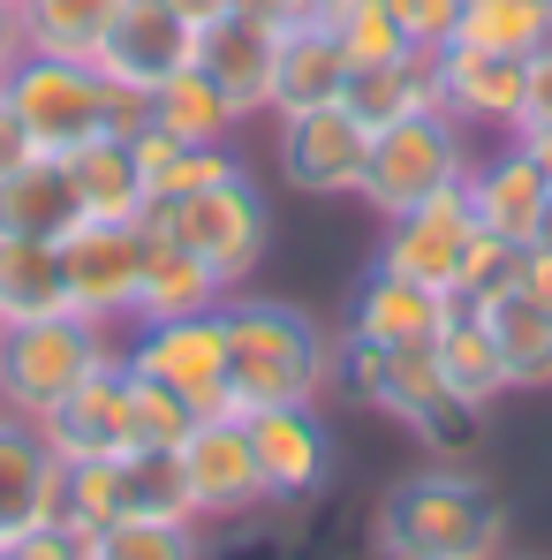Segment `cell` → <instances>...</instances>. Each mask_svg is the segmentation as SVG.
Masks as SVG:
<instances>
[{"label":"cell","instance_id":"obj_7","mask_svg":"<svg viewBox=\"0 0 552 560\" xmlns=\"http://www.w3.org/2000/svg\"><path fill=\"white\" fill-rule=\"evenodd\" d=\"M121 364H129L137 378H160V386H175V394H183L197 417H227V326H220V311L129 326V341H121Z\"/></svg>","mask_w":552,"mask_h":560},{"label":"cell","instance_id":"obj_15","mask_svg":"<svg viewBox=\"0 0 552 560\" xmlns=\"http://www.w3.org/2000/svg\"><path fill=\"white\" fill-rule=\"evenodd\" d=\"M31 424L46 432V447H54L61 463H114V455H129V447H137V424H129V364H121V357L98 364L61 409L31 417Z\"/></svg>","mask_w":552,"mask_h":560},{"label":"cell","instance_id":"obj_36","mask_svg":"<svg viewBox=\"0 0 552 560\" xmlns=\"http://www.w3.org/2000/svg\"><path fill=\"white\" fill-rule=\"evenodd\" d=\"M98 546H106V538H98L92 523H77V515H46V523H31L8 553H15V560H98Z\"/></svg>","mask_w":552,"mask_h":560},{"label":"cell","instance_id":"obj_35","mask_svg":"<svg viewBox=\"0 0 552 560\" xmlns=\"http://www.w3.org/2000/svg\"><path fill=\"white\" fill-rule=\"evenodd\" d=\"M515 243H500V235H469V250H461V273H455V303H484V295H500V288H515Z\"/></svg>","mask_w":552,"mask_h":560},{"label":"cell","instance_id":"obj_9","mask_svg":"<svg viewBox=\"0 0 552 560\" xmlns=\"http://www.w3.org/2000/svg\"><path fill=\"white\" fill-rule=\"evenodd\" d=\"M175 463H183V485H189L197 523H243V515L273 508L266 469H258V447H250L243 417H197L189 440L175 447Z\"/></svg>","mask_w":552,"mask_h":560},{"label":"cell","instance_id":"obj_43","mask_svg":"<svg viewBox=\"0 0 552 560\" xmlns=\"http://www.w3.org/2000/svg\"><path fill=\"white\" fill-rule=\"evenodd\" d=\"M23 54H31V46H23V8H15V0H0V77H8Z\"/></svg>","mask_w":552,"mask_h":560},{"label":"cell","instance_id":"obj_24","mask_svg":"<svg viewBox=\"0 0 552 560\" xmlns=\"http://www.w3.org/2000/svg\"><path fill=\"white\" fill-rule=\"evenodd\" d=\"M469 311H484V326H492V341H500L507 394L552 386V311L545 303H530L522 288H500V295H484V303H469Z\"/></svg>","mask_w":552,"mask_h":560},{"label":"cell","instance_id":"obj_46","mask_svg":"<svg viewBox=\"0 0 552 560\" xmlns=\"http://www.w3.org/2000/svg\"><path fill=\"white\" fill-rule=\"evenodd\" d=\"M500 560H530V553H500Z\"/></svg>","mask_w":552,"mask_h":560},{"label":"cell","instance_id":"obj_23","mask_svg":"<svg viewBox=\"0 0 552 560\" xmlns=\"http://www.w3.org/2000/svg\"><path fill=\"white\" fill-rule=\"evenodd\" d=\"M432 364H439V378H447V394L469 401V409H492V401L507 394L500 341H492L484 311H469V303H455V311L439 318V334H432Z\"/></svg>","mask_w":552,"mask_h":560},{"label":"cell","instance_id":"obj_39","mask_svg":"<svg viewBox=\"0 0 552 560\" xmlns=\"http://www.w3.org/2000/svg\"><path fill=\"white\" fill-rule=\"evenodd\" d=\"M515 288H522L530 303H545V311H552V235H545V243H530V250L515 258Z\"/></svg>","mask_w":552,"mask_h":560},{"label":"cell","instance_id":"obj_38","mask_svg":"<svg viewBox=\"0 0 552 560\" xmlns=\"http://www.w3.org/2000/svg\"><path fill=\"white\" fill-rule=\"evenodd\" d=\"M129 160H137V175H144V189L160 197V189L175 183V167H183V137H167L160 121H144V129L129 137Z\"/></svg>","mask_w":552,"mask_h":560},{"label":"cell","instance_id":"obj_2","mask_svg":"<svg viewBox=\"0 0 552 560\" xmlns=\"http://www.w3.org/2000/svg\"><path fill=\"white\" fill-rule=\"evenodd\" d=\"M227 417H258L280 401H326L333 386V334L280 303V295H227Z\"/></svg>","mask_w":552,"mask_h":560},{"label":"cell","instance_id":"obj_37","mask_svg":"<svg viewBox=\"0 0 552 560\" xmlns=\"http://www.w3.org/2000/svg\"><path fill=\"white\" fill-rule=\"evenodd\" d=\"M394 31L409 46H455V23H461V0H386Z\"/></svg>","mask_w":552,"mask_h":560},{"label":"cell","instance_id":"obj_30","mask_svg":"<svg viewBox=\"0 0 552 560\" xmlns=\"http://www.w3.org/2000/svg\"><path fill=\"white\" fill-rule=\"evenodd\" d=\"M15 8H23V46L61 61H92L121 15V0H15Z\"/></svg>","mask_w":552,"mask_h":560},{"label":"cell","instance_id":"obj_6","mask_svg":"<svg viewBox=\"0 0 552 560\" xmlns=\"http://www.w3.org/2000/svg\"><path fill=\"white\" fill-rule=\"evenodd\" d=\"M106 77L92 61H61V54H23L8 77H0V98L23 114L31 144L46 160H69L84 152L92 137H106Z\"/></svg>","mask_w":552,"mask_h":560},{"label":"cell","instance_id":"obj_34","mask_svg":"<svg viewBox=\"0 0 552 560\" xmlns=\"http://www.w3.org/2000/svg\"><path fill=\"white\" fill-rule=\"evenodd\" d=\"M98 560H204V523H114Z\"/></svg>","mask_w":552,"mask_h":560},{"label":"cell","instance_id":"obj_10","mask_svg":"<svg viewBox=\"0 0 552 560\" xmlns=\"http://www.w3.org/2000/svg\"><path fill=\"white\" fill-rule=\"evenodd\" d=\"M61 273H69V311L92 326H129L137 318V273H144V220H84L61 235Z\"/></svg>","mask_w":552,"mask_h":560},{"label":"cell","instance_id":"obj_20","mask_svg":"<svg viewBox=\"0 0 552 560\" xmlns=\"http://www.w3.org/2000/svg\"><path fill=\"white\" fill-rule=\"evenodd\" d=\"M84 228V197L69 160H23L8 183H0V235H38V243H61Z\"/></svg>","mask_w":552,"mask_h":560},{"label":"cell","instance_id":"obj_42","mask_svg":"<svg viewBox=\"0 0 552 560\" xmlns=\"http://www.w3.org/2000/svg\"><path fill=\"white\" fill-rule=\"evenodd\" d=\"M243 15H258V23H273V31H295V23H310V8L318 0H235Z\"/></svg>","mask_w":552,"mask_h":560},{"label":"cell","instance_id":"obj_22","mask_svg":"<svg viewBox=\"0 0 552 560\" xmlns=\"http://www.w3.org/2000/svg\"><path fill=\"white\" fill-rule=\"evenodd\" d=\"M447 311H455L447 295H432V288H416V280H401V273H386V266H371L364 288H356V303H349V334L386 341V349H409V341H432Z\"/></svg>","mask_w":552,"mask_h":560},{"label":"cell","instance_id":"obj_31","mask_svg":"<svg viewBox=\"0 0 552 560\" xmlns=\"http://www.w3.org/2000/svg\"><path fill=\"white\" fill-rule=\"evenodd\" d=\"M121 523H197L175 455H160V447L121 455Z\"/></svg>","mask_w":552,"mask_h":560},{"label":"cell","instance_id":"obj_29","mask_svg":"<svg viewBox=\"0 0 552 560\" xmlns=\"http://www.w3.org/2000/svg\"><path fill=\"white\" fill-rule=\"evenodd\" d=\"M152 121L167 129V137H183V144H227L235 129H243V114H235V98L220 92L197 61H189L183 77H167L160 92H152Z\"/></svg>","mask_w":552,"mask_h":560},{"label":"cell","instance_id":"obj_14","mask_svg":"<svg viewBox=\"0 0 552 560\" xmlns=\"http://www.w3.org/2000/svg\"><path fill=\"white\" fill-rule=\"evenodd\" d=\"M469 212H477V228L484 235H500V243H515V250H530V243H545L552 235V189H545V167L507 137L500 152H477V167H469Z\"/></svg>","mask_w":552,"mask_h":560},{"label":"cell","instance_id":"obj_18","mask_svg":"<svg viewBox=\"0 0 552 560\" xmlns=\"http://www.w3.org/2000/svg\"><path fill=\"white\" fill-rule=\"evenodd\" d=\"M522 98H530V61H515V54H469V46L439 54V106L455 114L461 129L515 137L522 129Z\"/></svg>","mask_w":552,"mask_h":560},{"label":"cell","instance_id":"obj_33","mask_svg":"<svg viewBox=\"0 0 552 560\" xmlns=\"http://www.w3.org/2000/svg\"><path fill=\"white\" fill-rule=\"evenodd\" d=\"M129 424H137V447L175 455V447L189 440V424H197V409H189L175 386H160V378H137V372H129Z\"/></svg>","mask_w":552,"mask_h":560},{"label":"cell","instance_id":"obj_16","mask_svg":"<svg viewBox=\"0 0 552 560\" xmlns=\"http://www.w3.org/2000/svg\"><path fill=\"white\" fill-rule=\"evenodd\" d=\"M61 485L69 463L46 447V432L15 409H0V546H15L31 523L61 515Z\"/></svg>","mask_w":552,"mask_h":560},{"label":"cell","instance_id":"obj_41","mask_svg":"<svg viewBox=\"0 0 552 560\" xmlns=\"http://www.w3.org/2000/svg\"><path fill=\"white\" fill-rule=\"evenodd\" d=\"M552 121V46L530 54V98H522V129H545Z\"/></svg>","mask_w":552,"mask_h":560},{"label":"cell","instance_id":"obj_13","mask_svg":"<svg viewBox=\"0 0 552 560\" xmlns=\"http://www.w3.org/2000/svg\"><path fill=\"white\" fill-rule=\"evenodd\" d=\"M469 235H477L469 189H439L432 205H416V212L386 220V235H378V258H371V266H386V273L416 280V288H432V295H447V303H455V273H461Z\"/></svg>","mask_w":552,"mask_h":560},{"label":"cell","instance_id":"obj_40","mask_svg":"<svg viewBox=\"0 0 552 560\" xmlns=\"http://www.w3.org/2000/svg\"><path fill=\"white\" fill-rule=\"evenodd\" d=\"M23 160H38V144H31V129H23V114L0 98V183L23 167Z\"/></svg>","mask_w":552,"mask_h":560},{"label":"cell","instance_id":"obj_8","mask_svg":"<svg viewBox=\"0 0 552 560\" xmlns=\"http://www.w3.org/2000/svg\"><path fill=\"white\" fill-rule=\"evenodd\" d=\"M273 160L287 175V189H303V197H356L371 167V121L349 98L295 106V114H280Z\"/></svg>","mask_w":552,"mask_h":560},{"label":"cell","instance_id":"obj_4","mask_svg":"<svg viewBox=\"0 0 552 560\" xmlns=\"http://www.w3.org/2000/svg\"><path fill=\"white\" fill-rule=\"evenodd\" d=\"M477 167V129H461L447 106L409 114L394 129H371V167H364V197L378 220H401L416 205H432L439 189H461Z\"/></svg>","mask_w":552,"mask_h":560},{"label":"cell","instance_id":"obj_12","mask_svg":"<svg viewBox=\"0 0 552 560\" xmlns=\"http://www.w3.org/2000/svg\"><path fill=\"white\" fill-rule=\"evenodd\" d=\"M189 61H197V31H189L167 0H121L114 31L98 38V54H92V69L106 84L144 92V98L160 92L167 77H183Z\"/></svg>","mask_w":552,"mask_h":560},{"label":"cell","instance_id":"obj_17","mask_svg":"<svg viewBox=\"0 0 552 560\" xmlns=\"http://www.w3.org/2000/svg\"><path fill=\"white\" fill-rule=\"evenodd\" d=\"M197 69L235 98V114H273V84H280V31L258 15H220L212 31H197Z\"/></svg>","mask_w":552,"mask_h":560},{"label":"cell","instance_id":"obj_28","mask_svg":"<svg viewBox=\"0 0 552 560\" xmlns=\"http://www.w3.org/2000/svg\"><path fill=\"white\" fill-rule=\"evenodd\" d=\"M455 46L530 61V54H545V46H552V0H461Z\"/></svg>","mask_w":552,"mask_h":560},{"label":"cell","instance_id":"obj_11","mask_svg":"<svg viewBox=\"0 0 552 560\" xmlns=\"http://www.w3.org/2000/svg\"><path fill=\"white\" fill-rule=\"evenodd\" d=\"M250 447H258V469H266V492L273 500H318L341 469V447H333V424L318 417V401H280V409H258L243 417Z\"/></svg>","mask_w":552,"mask_h":560},{"label":"cell","instance_id":"obj_45","mask_svg":"<svg viewBox=\"0 0 552 560\" xmlns=\"http://www.w3.org/2000/svg\"><path fill=\"white\" fill-rule=\"evenodd\" d=\"M515 144H522V152L545 167V189H552V121H545V129H515Z\"/></svg>","mask_w":552,"mask_h":560},{"label":"cell","instance_id":"obj_3","mask_svg":"<svg viewBox=\"0 0 552 560\" xmlns=\"http://www.w3.org/2000/svg\"><path fill=\"white\" fill-rule=\"evenodd\" d=\"M114 357H121L114 326H92V318H77V311L0 326V409L46 417V409H61V401H69L98 364H114Z\"/></svg>","mask_w":552,"mask_h":560},{"label":"cell","instance_id":"obj_27","mask_svg":"<svg viewBox=\"0 0 552 560\" xmlns=\"http://www.w3.org/2000/svg\"><path fill=\"white\" fill-rule=\"evenodd\" d=\"M69 175L84 197V220H144L152 212V189H144L121 137H92L84 152H69Z\"/></svg>","mask_w":552,"mask_h":560},{"label":"cell","instance_id":"obj_25","mask_svg":"<svg viewBox=\"0 0 552 560\" xmlns=\"http://www.w3.org/2000/svg\"><path fill=\"white\" fill-rule=\"evenodd\" d=\"M54 311H69L61 243H38V235H0V326L54 318Z\"/></svg>","mask_w":552,"mask_h":560},{"label":"cell","instance_id":"obj_32","mask_svg":"<svg viewBox=\"0 0 552 560\" xmlns=\"http://www.w3.org/2000/svg\"><path fill=\"white\" fill-rule=\"evenodd\" d=\"M310 23H326V31L341 38L349 69H371V61H394V54L409 46V38L394 31L386 0H318V8H310Z\"/></svg>","mask_w":552,"mask_h":560},{"label":"cell","instance_id":"obj_47","mask_svg":"<svg viewBox=\"0 0 552 560\" xmlns=\"http://www.w3.org/2000/svg\"><path fill=\"white\" fill-rule=\"evenodd\" d=\"M0 560H15V553H8V546H0Z\"/></svg>","mask_w":552,"mask_h":560},{"label":"cell","instance_id":"obj_1","mask_svg":"<svg viewBox=\"0 0 552 560\" xmlns=\"http://www.w3.org/2000/svg\"><path fill=\"white\" fill-rule=\"evenodd\" d=\"M371 546L378 560H500L507 500L477 463H424L378 492Z\"/></svg>","mask_w":552,"mask_h":560},{"label":"cell","instance_id":"obj_19","mask_svg":"<svg viewBox=\"0 0 552 560\" xmlns=\"http://www.w3.org/2000/svg\"><path fill=\"white\" fill-rule=\"evenodd\" d=\"M235 288L212 273L197 250H183L175 235L144 228V273H137V318L129 326H152V318H197V311H220Z\"/></svg>","mask_w":552,"mask_h":560},{"label":"cell","instance_id":"obj_26","mask_svg":"<svg viewBox=\"0 0 552 560\" xmlns=\"http://www.w3.org/2000/svg\"><path fill=\"white\" fill-rule=\"evenodd\" d=\"M349 92V54L326 23H295L280 31V84H273V114L295 106H326V98Z\"/></svg>","mask_w":552,"mask_h":560},{"label":"cell","instance_id":"obj_44","mask_svg":"<svg viewBox=\"0 0 552 560\" xmlns=\"http://www.w3.org/2000/svg\"><path fill=\"white\" fill-rule=\"evenodd\" d=\"M167 8H175V15H183L189 31H212V23H220V15H235V0H167Z\"/></svg>","mask_w":552,"mask_h":560},{"label":"cell","instance_id":"obj_5","mask_svg":"<svg viewBox=\"0 0 552 560\" xmlns=\"http://www.w3.org/2000/svg\"><path fill=\"white\" fill-rule=\"evenodd\" d=\"M144 228L175 235V243H183V250H197V258L227 280V288H243V280L258 273V258H266L273 205H266V189L250 183V175H227V183H204V189H183V197H160V205L144 212Z\"/></svg>","mask_w":552,"mask_h":560},{"label":"cell","instance_id":"obj_21","mask_svg":"<svg viewBox=\"0 0 552 560\" xmlns=\"http://www.w3.org/2000/svg\"><path fill=\"white\" fill-rule=\"evenodd\" d=\"M439 54L447 46H401L394 61H371V69H349V106L364 114L371 129H394L409 114H432L439 106Z\"/></svg>","mask_w":552,"mask_h":560}]
</instances>
